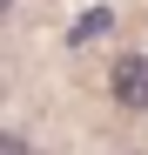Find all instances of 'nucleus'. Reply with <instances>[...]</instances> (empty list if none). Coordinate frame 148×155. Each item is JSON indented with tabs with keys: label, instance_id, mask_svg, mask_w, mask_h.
<instances>
[{
	"label": "nucleus",
	"instance_id": "7ed1b4c3",
	"mask_svg": "<svg viewBox=\"0 0 148 155\" xmlns=\"http://www.w3.org/2000/svg\"><path fill=\"white\" fill-rule=\"evenodd\" d=\"M7 7H14V0H0V14H7Z\"/></svg>",
	"mask_w": 148,
	"mask_h": 155
},
{
	"label": "nucleus",
	"instance_id": "f03ea898",
	"mask_svg": "<svg viewBox=\"0 0 148 155\" xmlns=\"http://www.w3.org/2000/svg\"><path fill=\"white\" fill-rule=\"evenodd\" d=\"M0 155H27V142H20V135H7V128H0Z\"/></svg>",
	"mask_w": 148,
	"mask_h": 155
},
{
	"label": "nucleus",
	"instance_id": "f257e3e1",
	"mask_svg": "<svg viewBox=\"0 0 148 155\" xmlns=\"http://www.w3.org/2000/svg\"><path fill=\"white\" fill-rule=\"evenodd\" d=\"M114 101H121V108H148V54H121L114 61Z\"/></svg>",
	"mask_w": 148,
	"mask_h": 155
}]
</instances>
